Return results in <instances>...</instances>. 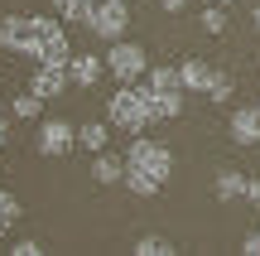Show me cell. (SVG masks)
Segmentation results:
<instances>
[{
  "mask_svg": "<svg viewBox=\"0 0 260 256\" xmlns=\"http://www.w3.org/2000/svg\"><path fill=\"white\" fill-rule=\"evenodd\" d=\"M169 179H174V150L149 135H135L125 150V189L140 198H154V193H164Z\"/></svg>",
  "mask_w": 260,
  "mask_h": 256,
  "instance_id": "cell-1",
  "label": "cell"
},
{
  "mask_svg": "<svg viewBox=\"0 0 260 256\" xmlns=\"http://www.w3.org/2000/svg\"><path fill=\"white\" fill-rule=\"evenodd\" d=\"M106 121H111L116 131L145 135V126H154V121H149V92H145V82H121V87H116L111 102H106Z\"/></svg>",
  "mask_w": 260,
  "mask_h": 256,
  "instance_id": "cell-2",
  "label": "cell"
},
{
  "mask_svg": "<svg viewBox=\"0 0 260 256\" xmlns=\"http://www.w3.org/2000/svg\"><path fill=\"white\" fill-rule=\"evenodd\" d=\"M34 63H68L73 44H68V29L58 15H34Z\"/></svg>",
  "mask_w": 260,
  "mask_h": 256,
  "instance_id": "cell-3",
  "label": "cell"
},
{
  "mask_svg": "<svg viewBox=\"0 0 260 256\" xmlns=\"http://www.w3.org/2000/svg\"><path fill=\"white\" fill-rule=\"evenodd\" d=\"M106 68H111L116 82H145L149 73V53L140 44H130V39H116L111 48H106Z\"/></svg>",
  "mask_w": 260,
  "mask_h": 256,
  "instance_id": "cell-4",
  "label": "cell"
},
{
  "mask_svg": "<svg viewBox=\"0 0 260 256\" xmlns=\"http://www.w3.org/2000/svg\"><path fill=\"white\" fill-rule=\"evenodd\" d=\"M125 24H130V0H96L92 19H87V29L96 39H106V44L125 39Z\"/></svg>",
  "mask_w": 260,
  "mask_h": 256,
  "instance_id": "cell-5",
  "label": "cell"
},
{
  "mask_svg": "<svg viewBox=\"0 0 260 256\" xmlns=\"http://www.w3.org/2000/svg\"><path fill=\"white\" fill-rule=\"evenodd\" d=\"M34 145H39V155H44V160H63V155L77 145V126L63 121V116H48V121L39 126Z\"/></svg>",
  "mask_w": 260,
  "mask_h": 256,
  "instance_id": "cell-6",
  "label": "cell"
},
{
  "mask_svg": "<svg viewBox=\"0 0 260 256\" xmlns=\"http://www.w3.org/2000/svg\"><path fill=\"white\" fill-rule=\"evenodd\" d=\"M0 48L34 53V15H5L0 19Z\"/></svg>",
  "mask_w": 260,
  "mask_h": 256,
  "instance_id": "cell-7",
  "label": "cell"
},
{
  "mask_svg": "<svg viewBox=\"0 0 260 256\" xmlns=\"http://www.w3.org/2000/svg\"><path fill=\"white\" fill-rule=\"evenodd\" d=\"M68 82H73V77H68V63H39L34 77H29V92H39L48 102V97H58Z\"/></svg>",
  "mask_w": 260,
  "mask_h": 256,
  "instance_id": "cell-8",
  "label": "cell"
},
{
  "mask_svg": "<svg viewBox=\"0 0 260 256\" xmlns=\"http://www.w3.org/2000/svg\"><path fill=\"white\" fill-rule=\"evenodd\" d=\"M145 92H149V121L183 116V87H145Z\"/></svg>",
  "mask_w": 260,
  "mask_h": 256,
  "instance_id": "cell-9",
  "label": "cell"
},
{
  "mask_svg": "<svg viewBox=\"0 0 260 256\" xmlns=\"http://www.w3.org/2000/svg\"><path fill=\"white\" fill-rule=\"evenodd\" d=\"M226 131H232L236 145H260V106H236Z\"/></svg>",
  "mask_w": 260,
  "mask_h": 256,
  "instance_id": "cell-10",
  "label": "cell"
},
{
  "mask_svg": "<svg viewBox=\"0 0 260 256\" xmlns=\"http://www.w3.org/2000/svg\"><path fill=\"white\" fill-rule=\"evenodd\" d=\"M92 179L102 184V189H111V184H125V160L111 150H96L92 155Z\"/></svg>",
  "mask_w": 260,
  "mask_h": 256,
  "instance_id": "cell-11",
  "label": "cell"
},
{
  "mask_svg": "<svg viewBox=\"0 0 260 256\" xmlns=\"http://www.w3.org/2000/svg\"><path fill=\"white\" fill-rule=\"evenodd\" d=\"M102 68H106V58H96V53H73V58H68V77H73V87H96Z\"/></svg>",
  "mask_w": 260,
  "mask_h": 256,
  "instance_id": "cell-12",
  "label": "cell"
},
{
  "mask_svg": "<svg viewBox=\"0 0 260 256\" xmlns=\"http://www.w3.org/2000/svg\"><path fill=\"white\" fill-rule=\"evenodd\" d=\"M212 73H217V68H207L203 58H183V63H178L183 92H203V97H207V87H212Z\"/></svg>",
  "mask_w": 260,
  "mask_h": 256,
  "instance_id": "cell-13",
  "label": "cell"
},
{
  "mask_svg": "<svg viewBox=\"0 0 260 256\" xmlns=\"http://www.w3.org/2000/svg\"><path fill=\"white\" fill-rule=\"evenodd\" d=\"M77 145H82L87 155L106 150V145H111V121H82L77 126Z\"/></svg>",
  "mask_w": 260,
  "mask_h": 256,
  "instance_id": "cell-14",
  "label": "cell"
},
{
  "mask_svg": "<svg viewBox=\"0 0 260 256\" xmlns=\"http://www.w3.org/2000/svg\"><path fill=\"white\" fill-rule=\"evenodd\" d=\"M212 189H217V198H222V203H236V198H246V174H236V169H217Z\"/></svg>",
  "mask_w": 260,
  "mask_h": 256,
  "instance_id": "cell-15",
  "label": "cell"
},
{
  "mask_svg": "<svg viewBox=\"0 0 260 256\" xmlns=\"http://www.w3.org/2000/svg\"><path fill=\"white\" fill-rule=\"evenodd\" d=\"M96 10V0H53V15L63 19V24H87Z\"/></svg>",
  "mask_w": 260,
  "mask_h": 256,
  "instance_id": "cell-16",
  "label": "cell"
},
{
  "mask_svg": "<svg viewBox=\"0 0 260 256\" xmlns=\"http://www.w3.org/2000/svg\"><path fill=\"white\" fill-rule=\"evenodd\" d=\"M19 213H24V208H19V198L10 189H0V242H5V232L19 227Z\"/></svg>",
  "mask_w": 260,
  "mask_h": 256,
  "instance_id": "cell-17",
  "label": "cell"
},
{
  "mask_svg": "<svg viewBox=\"0 0 260 256\" xmlns=\"http://www.w3.org/2000/svg\"><path fill=\"white\" fill-rule=\"evenodd\" d=\"M236 97V82L226 73H212V87H207V102H217V106H226Z\"/></svg>",
  "mask_w": 260,
  "mask_h": 256,
  "instance_id": "cell-18",
  "label": "cell"
},
{
  "mask_svg": "<svg viewBox=\"0 0 260 256\" xmlns=\"http://www.w3.org/2000/svg\"><path fill=\"white\" fill-rule=\"evenodd\" d=\"M198 24H203L207 34H226V5H217V0H212V5L198 15Z\"/></svg>",
  "mask_w": 260,
  "mask_h": 256,
  "instance_id": "cell-19",
  "label": "cell"
},
{
  "mask_svg": "<svg viewBox=\"0 0 260 256\" xmlns=\"http://www.w3.org/2000/svg\"><path fill=\"white\" fill-rule=\"evenodd\" d=\"M10 116H44V97L39 92H19L10 102Z\"/></svg>",
  "mask_w": 260,
  "mask_h": 256,
  "instance_id": "cell-20",
  "label": "cell"
},
{
  "mask_svg": "<svg viewBox=\"0 0 260 256\" xmlns=\"http://www.w3.org/2000/svg\"><path fill=\"white\" fill-rule=\"evenodd\" d=\"M130 251H135V256H174V242H169V237H140Z\"/></svg>",
  "mask_w": 260,
  "mask_h": 256,
  "instance_id": "cell-21",
  "label": "cell"
},
{
  "mask_svg": "<svg viewBox=\"0 0 260 256\" xmlns=\"http://www.w3.org/2000/svg\"><path fill=\"white\" fill-rule=\"evenodd\" d=\"M10 251H15V256H39L44 242H10Z\"/></svg>",
  "mask_w": 260,
  "mask_h": 256,
  "instance_id": "cell-22",
  "label": "cell"
},
{
  "mask_svg": "<svg viewBox=\"0 0 260 256\" xmlns=\"http://www.w3.org/2000/svg\"><path fill=\"white\" fill-rule=\"evenodd\" d=\"M241 256H260V227H255V232H246V242H241Z\"/></svg>",
  "mask_w": 260,
  "mask_h": 256,
  "instance_id": "cell-23",
  "label": "cell"
},
{
  "mask_svg": "<svg viewBox=\"0 0 260 256\" xmlns=\"http://www.w3.org/2000/svg\"><path fill=\"white\" fill-rule=\"evenodd\" d=\"M246 203H251V208H260V179H246Z\"/></svg>",
  "mask_w": 260,
  "mask_h": 256,
  "instance_id": "cell-24",
  "label": "cell"
},
{
  "mask_svg": "<svg viewBox=\"0 0 260 256\" xmlns=\"http://www.w3.org/2000/svg\"><path fill=\"white\" fill-rule=\"evenodd\" d=\"M159 10H164V15H183L188 0H159Z\"/></svg>",
  "mask_w": 260,
  "mask_h": 256,
  "instance_id": "cell-25",
  "label": "cell"
},
{
  "mask_svg": "<svg viewBox=\"0 0 260 256\" xmlns=\"http://www.w3.org/2000/svg\"><path fill=\"white\" fill-rule=\"evenodd\" d=\"M5 140H10V121H5V102H0V150H5Z\"/></svg>",
  "mask_w": 260,
  "mask_h": 256,
  "instance_id": "cell-26",
  "label": "cell"
},
{
  "mask_svg": "<svg viewBox=\"0 0 260 256\" xmlns=\"http://www.w3.org/2000/svg\"><path fill=\"white\" fill-rule=\"evenodd\" d=\"M251 19H255V29H260V0H255V5H251Z\"/></svg>",
  "mask_w": 260,
  "mask_h": 256,
  "instance_id": "cell-27",
  "label": "cell"
},
{
  "mask_svg": "<svg viewBox=\"0 0 260 256\" xmlns=\"http://www.w3.org/2000/svg\"><path fill=\"white\" fill-rule=\"evenodd\" d=\"M217 5H226V10H232V5H236V0H217Z\"/></svg>",
  "mask_w": 260,
  "mask_h": 256,
  "instance_id": "cell-28",
  "label": "cell"
}]
</instances>
